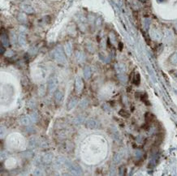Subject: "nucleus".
Listing matches in <instances>:
<instances>
[{
  "label": "nucleus",
  "mask_w": 177,
  "mask_h": 176,
  "mask_svg": "<svg viewBox=\"0 0 177 176\" xmlns=\"http://www.w3.org/2000/svg\"><path fill=\"white\" fill-rule=\"evenodd\" d=\"M54 57L60 63H64L66 62V57L61 47H57L54 51Z\"/></svg>",
  "instance_id": "1"
},
{
  "label": "nucleus",
  "mask_w": 177,
  "mask_h": 176,
  "mask_svg": "<svg viewBox=\"0 0 177 176\" xmlns=\"http://www.w3.org/2000/svg\"><path fill=\"white\" fill-rule=\"evenodd\" d=\"M58 85V80L55 76H50L48 81H47V89L50 92H53L55 90L56 87Z\"/></svg>",
  "instance_id": "2"
},
{
  "label": "nucleus",
  "mask_w": 177,
  "mask_h": 176,
  "mask_svg": "<svg viewBox=\"0 0 177 176\" xmlns=\"http://www.w3.org/2000/svg\"><path fill=\"white\" fill-rule=\"evenodd\" d=\"M70 172L74 175H81L83 174V170L78 164L71 163L68 166Z\"/></svg>",
  "instance_id": "3"
},
{
  "label": "nucleus",
  "mask_w": 177,
  "mask_h": 176,
  "mask_svg": "<svg viewBox=\"0 0 177 176\" xmlns=\"http://www.w3.org/2000/svg\"><path fill=\"white\" fill-rule=\"evenodd\" d=\"M99 125H100V123H99L98 121H97L96 119H88L85 122V127L90 129H96V128H99Z\"/></svg>",
  "instance_id": "4"
},
{
  "label": "nucleus",
  "mask_w": 177,
  "mask_h": 176,
  "mask_svg": "<svg viewBox=\"0 0 177 176\" xmlns=\"http://www.w3.org/2000/svg\"><path fill=\"white\" fill-rule=\"evenodd\" d=\"M33 122L32 119L30 117V115H24V116H22L20 118V123L22 125H25V126H29L31 124V123Z\"/></svg>",
  "instance_id": "5"
},
{
  "label": "nucleus",
  "mask_w": 177,
  "mask_h": 176,
  "mask_svg": "<svg viewBox=\"0 0 177 176\" xmlns=\"http://www.w3.org/2000/svg\"><path fill=\"white\" fill-rule=\"evenodd\" d=\"M42 162L45 164H50L51 162H52L53 161V154L51 153H46L45 155L42 157Z\"/></svg>",
  "instance_id": "6"
},
{
  "label": "nucleus",
  "mask_w": 177,
  "mask_h": 176,
  "mask_svg": "<svg viewBox=\"0 0 177 176\" xmlns=\"http://www.w3.org/2000/svg\"><path fill=\"white\" fill-rule=\"evenodd\" d=\"M54 99H55V101H56L57 103H61L63 100V92L61 91H59V90H57V91H55L54 93Z\"/></svg>",
  "instance_id": "7"
},
{
  "label": "nucleus",
  "mask_w": 177,
  "mask_h": 176,
  "mask_svg": "<svg viewBox=\"0 0 177 176\" xmlns=\"http://www.w3.org/2000/svg\"><path fill=\"white\" fill-rule=\"evenodd\" d=\"M77 104H78V99H77L76 97H73L68 104V111L73 110V108H75Z\"/></svg>",
  "instance_id": "8"
},
{
  "label": "nucleus",
  "mask_w": 177,
  "mask_h": 176,
  "mask_svg": "<svg viewBox=\"0 0 177 176\" xmlns=\"http://www.w3.org/2000/svg\"><path fill=\"white\" fill-rule=\"evenodd\" d=\"M83 81L81 78L77 77L76 79V90L77 92H81L83 89Z\"/></svg>",
  "instance_id": "9"
},
{
  "label": "nucleus",
  "mask_w": 177,
  "mask_h": 176,
  "mask_svg": "<svg viewBox=\"0 0 177 176\" xmlns=\"http://www.w3.org/2000/svg\"><path fill=\"white\" fill-rule=\"evenodd\" d=\"M37 145H38V142H37V140L35 138H32L29 141V147L30 148H32V149H34V148H36L37 147Z\"/></svg>",
  "instance_id": "10"
},
{
  "label": "nucleus",
  "mask_w": 177,
  "mask_h": 176,
  "mask_svg": "<svg viewBox=\"0 0 177 176\" xmlns=\"http://www.w3.org/2000/svg\"><path fill=\"white\" fill-rule=\"evenodd\" d=\"M116 70H117L118 73H119V75L124 74V73L125 72V71H126L125 66L123 65V64H118L117 66H116Z\"/></svg>",
  "instance_id": "11"
},
{
  "label": "nucleus",
  "mask_w": 177,
  "mask_h": 176,
  "mask_svg": "<svg viewBox=\"0 0 177 176\" xmlns=\"http://www.w3.org/2000/svg\"><path fill=\"white\" fill-rule=\"evenodd\" d=\"M1 41L4 46H9V41H8V37L6 34L1 35Z\"/></svg>",
  "instance_id": "12"
},
{
  "label": "nucleus",
  "mask_w": 177,
  "mask_h": 176,
  "mask_svg": "<svg viewBox=\"0 0 177 176\" xmlns=\"http://www.w3.org/2000/svg\"><path fill=\"white\" fill-rule=\"evenodd\" d=\"M91 74H92V72H91L90 68V67H86L85 68V70H84V76H85V77L86 79H88L91 76Z\"/></svg>",
  "instance_id": "13"
},
{
  "label": "nucleus",
  "mask_w": 177,
  "mask_h": 176,
  "mask_svg": "<svg viewBox=\"0 0 177 176\" xmlns=\"http://www.w3.org/2000/svg\"><path fill=\"white\" fill-rule=\"evenodd\" d=\"M170 62L172 64H177V51L175 52L170 57Z\"/></svg>",
  "instance_id": "14"
},
{
  "label": "nucleus",
  "mask_w": 177,
  "mask_h": 176,
  "mask_svg": "<svg viewBox=\"0 0 177 176\" xmlns=\"http://www.w3.org/2000/svg\"><path fill=\"white\" fill-rule=\"evenodd\" d=\"M85 122V118L83 116H77L75 119H74V123L76 124H81Z\"/></svg>",
  "instance_id": "15"
},
{
  "label": "nucleus",
  "mask_w": 177,
  "mask_h": 176,
  "mask_svg": "<svg viewBox=\"0 0 177 176\" xmlns=\"http://www.w3.org/2000/svg\"><path fill=\"white\" fill-rule=\"evenodd\" d=\"M119 114L123 118H128L130 116V114L128 111H124V110H120L119 111Z\"/></svg>",
  "instance_id": "16"
},
{
  "label": "nucleus",
  "mask_w": 177,
  "mask_h": 176,
  "mask_svg": "<svg viewBox=\"0 0 177 176\" xmlns=\"http://www.w3.org/2000/svg\"><path fill=\"white\" fill-rule=\"evenodd\" d=\"M65 52H66V54H67V55H68V56H70L71 54V46L70 43L66 44V46H65Z\"/></svg>",
  "instance_id": "17"
},
{
  "label": "nucleus",
  "mask_w": 177,
  "mask_h": 176,
  "mask_svg": "<svg viewBox=\"0 0 177 176\" xmlns=\"http://www.w3.org/2000/svg\"><path fill=\"white\" fill-rule=\"evenodd\" d=\"M151 36H152V37L154 38V39H155V40H159L160 38H161V35L159 34V32H157V31H154V30L152 31Z\"/></svg>",
  "instance_id": "18"
},
{
  "label": "nucleus",
  "mask_w": 177,
  "mask_h": 176,
  "mask_svg": "<svg viewBox=\"0 0 177 176\" xmlns=\"http://www.w3.org/2000/svg\"><path fill=\"white\" fill-rule=\"evenodd\" d=\"M19 42L21 46H25L26 44V39H25V36L24 34H20V37H19Z\"/></svg>",
  "instance_id": "19"
},
{
  "label": "nucleus",
  "mask_w": 177,
  "mask_h": 176,
  "mask_svg": "<svg viewBox=\"0 0 177 176\" xmlns=\"http://www.w3.org/2000/svg\"><path fill=\"white\" fill-rule=\"evenodd\" d=\"M88 101L86 100V99H84V100H82L81 102H80V107L82 108V109H85L88 106Z\"/></svg>",
  "instance_id": "20"
},
{
  "label": "nucleus",
  "mask_w": 177,
  "mask_h": 176,
  "mask_svg": "<svg viewBox=\"0 0 177 176\" xmlns=\"http://www.w3.org/2000/svg\"><path fill=\"white\" fill-rule=\"evenodd\" d=\"M30 117L32 119V121L33 122H37V119H38V114L36 113V112H33L31 114H30Z\"/></svg>",
  "instance_id": "21"
},
{
  "label": "nucleus",
  "mask_w": 177,
  "mask_h": 176,
  "mask_svg": "<svg viewBox=\"0 0 177 176\" xmlns=\"http://www.w3.org/2000/svg\"><path fill=\"white\" fill-rule=\"evenodd\" d=\"M76 58H77V59H78L80 62H81V61H83V60L85 59V55H84V54H83V53L78 52V53L76 54Z\"/></svg>",
  "instance_id": "22"
},
{
  "label": "nucleus",
  "mask_w": 177,
  "mask_h": 176,
  "mask_svg": "<svg viewBox=\"0 0 177 176\" xmlns=\"http://www.w3.org/2000/svg\"><path fill=\"white\" fill-rule=\"evenodd\" d=\"M23 9L26 12H28V13H32V12H34V9L32 8V7L28 6V5H26V6H24V7H23Z\"/></svg>",
  "instance_id": "23"
},
{
  "label": "nucleus",
  "mask_w": 177,
  "mask_h": 176,
  "mask_svg": "<svg viewBox=\"0 0 177 176\" xmlns=\"http://www.w3.org/2000/svg\"><path fill=\"white\" fill-rule=\"evenodd\" d=\"M121 158H122V156H121L119 153H118V154H116L115 157H114V162L115 163H118L121 161Z\"/></svg>",
  "instance_id": "24"
},
{
  "label": "nucleus",
  "mask_w": 177,
  "mask_h": 176,
  "mask_svg": "<svg viewBox=\"0 0 177 176\" xmlns=\"http://www.w3.org/2000/svg\"><path fill=\"white\" fill-rule=\"evenodd\" d=\"M133 83L136 85H138L140 84V75L139 74H136L135 78L133 79Z\"/></svg>",
  "instance_id": "25"
},
{
  "label": "nucleus",
  "mask_w": 177,
  "mask_h": 176,
  "mask_svg": "<svg viewBox=\"0 0 177 176\" xmlns=\"http://www.w3.org/2000/svg\"><path fill=\"white\" fill-rule=\"evenodd\" d=\"M34 175H42L43 171L41 169H35L34 171Z\"/></svg>",
  "instance_id": "26"
},
{
  "label": "nucleus",
  "mask_w": 177,
  "mask_h": 176,
  "mask_svg": "<svg viewBox=\"0 0 177 176\" xmlns=\"http://www.w3.org/2000/svg\"><path fill=\"white\" fill-rule=\"evenodd\" d=\"M124 171H125V168L124 166H121L119 169V173L120 175H124Z\"/></svg>",
  "instance_id": "27"
},
{
  "label": "nucleus",
  "mask_w": 177,
  "mask_h": 176,
  "mask_svg": "<svg viewBox=\"0 0 177 176\" xmlns=\"http://www.w3.org/2000/svg\"><path fill=\"white\" fill-rule=\"evenodd\" d=\"M141 155H142L141 151H140V150H136V156L137 157H140Z\"/></svg>",
  "instance_id": "28"
},
{
  "label": "nucleus",
  "mask_w": 177,
  "mask_h": 176,
  "mask_svg": "<svg viewBox=\"0 0 177 176\" xmlns=\"http://www.w3.org/2000/svg\"><path fill=\"white\" fill-rule=\"evenodd\" d=\"M145 25L146 27V29H148L149 25H150V21H149V20H145Z\"/></svg>",
  "instance_id": "29"
},
{
  "label": "nucleus",
  "mask_w": 177,
  "mask_h": 176,
  "mask_svg": "<svg viewBox=\"0 0 177 176\" xmlns=\"http://www.w3.org/2000/svg\"><path fill=\"white\" fill-rule=\"evenodd\" d=\"M4 133H5V129L3 127H1V137H3Z\"/></svg>",
  "instance_id": "30"
},
{
  "label": "nucleus",
  "mask_w": 177,
  "mask_h": 176,
  "mask_svg": "<svg viewBox=\"0 0 177 176\" xmlns=\"http://www.w3.org/2000/svg\"><path fill=\"white\" fill-rule=\"evenodd\" d=\"M4 47L3 46H1V48H0V51H1V54H3L4 53Z\"/></svg>",
  "instance_id": "31"
},
{
  "label": "nucleus",
  "mask_w": 177,
  "mask_h": 176,
  "mask_svg": "<svg viewBox=\"0 0 177 176\" xmlns=\"http://www.w3.org/2000/svg\"><path fill=\"white\" fill-rule=\"evenodd\" d=\"M141 1H142V2H146V0H141Z\"/></svg>",
  "instance_id": "32"
},
{
  "label": "nucleus",
  "mask_w": 177,
  "mask_h": 176,
  "mask_svg": "<svg viewBox=\"0 0 177 176\" xmlns=\"http://www.w3.org/2000/svg\"><path fill=\"white\" fill-rule=\"evenodd\" d=\"M176 29H177V24H176Z\"/></svg>",
  "instance_id": "33"
},
{
  "label": "nucleus",
  "mask_w": 177,
  "mask_h": 176,
  "mask_svg": "<svg viewBox=\"0 0 177 176\" xmlns=\"http://www.w3.org/2000/svg\"><path fill=\"white\" fill-rule=\"evenodd\" d=\"M176 75H177V72H176Z\"/></svg>",
  "instance_id": "34"
}]
</instances>
